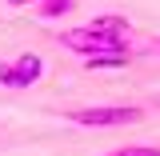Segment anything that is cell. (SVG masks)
<instances>
[{
	"instance_id": "cell-1",
	"label": "cell",
	"mask_w": 160,
	"mask_h": 156,
	"mask_svg": "<svg viewBox=\"0 0 160 156\" xmlns=\"http://www.w3.org/2000/svg\"><path fill=\"white\" fill-rule=\"evenodd\" d=\"M68 120L80 128H124V124L144 120V112L136 104H92V108H72Z\"/></svg>"
},
{
	"instance_id": "cell-2",
	"label": "cell",
	"mask_w": 160,
	"mask_h": 156,
	"mask_svg": "<svg viewBox=\"0 0 160 156\" xmlns=\"http://www.w3.org/2000/svg\"><path fill=\"white\" fill-rule=\"evenodd\" d=\"M60 44H64L68 52H76L80 60L100 56V52H128V40H124V36H104V32L88 28V24H80V28H68V32H60Z\"/></svg>"
},
{
	"instance_id": "cell-3",
	"label": "cell",
	"mask_w": 160,
	"mask_h": 156,
	"mask_svg": "<svg viewBox=\"0 0 160 156\" xmlns=\"http://www.w3.org/2000/svg\"><path fill=\"white\" fill-rule=\"evenodd\" d=\"M44 76V60L36 52H16L0 60V88H32Z\"/></svg>"
},
{
	"instance_id": "cell-4",
	"label": "cell",
	"mask_w": 160,
	"mask_h": 156,
	"mask_svg": "<svg viewBox=\"0 0 160 156\" xmlns=\"http://www.w3.org/2000/svg\"><path fill=\"white\" fill-rule=\"evenodd\" d=\"M88 28H96V32H104V36H124V40H128V20L116 16V12L92 16V20H88Z\"/></svg>"
},
{
	"instance_id": "cell-5",
	"label": "cell",
	"mask_w": 160,
	"mask_h": 156,
	"mask_svg": "<svg viewBox=\"0 0 160 156\" xmlns=\"http://www.w3.org/2000/svg\"><path fill=\"white\" fill-rule=\"evenodd\" d=\"M128 64V52H100V56H88L84 68L88 72H100V68H124Z\"/></svg>"
},
{
	"instance_id": "cell-6",
	"label": "cell",
	"mask_w": 160,
	"mask_h": 156,
	"mask_svg": "<svg viewBox=\"0 0 160 156\" xmlns=\"http://www.w3.org/2000/svg\"><path fill=\"white\" fill-rule=\"evenodd\" d=\"M72 4H76V0H40V4H36V16L40 20H60V16L72 12Z\"/></svg>"
},
{
	"instance_id": "cell-7",
	"label": "cell",
	"mask_w": 160,
	"mask_h": 156,
	"mask_svg": "<svg viewBox=\"0 0 160 156\" xmlns=\"http://www.w3.org/2000/svg\"><path fill=\"white\" fill-rule=\"evenodd\" d=\"M104 156H160V148L156 144H124V148H112Z\"/></svg>"
},
{
	"instance_id": "cell-8",
	"label": "cell",
	"mask_w": 160,
	"mask_h": 156,
	"mask_svg": "<svg viewBox=\"0 0 160 156\" xmlns=\"http://www.w3.org/2000/svg\"><path fill=\"white\" fill-rule=\"evenodd\" d=\"M8 4H12V8H28V4H32V8H36L40 0H8Z\"/></svg>"
},
{
	"instance_id": "cell-9",
	"label": "cell",
	"mask_w": 160,
	"mask_h": 156,
	"mask_svg": "<svg viewBox=\"0 0 160 156\" xmlns=\"http://www.w3.org/2000/svg\"><path fill=\"white\" fill-rule=\"evenodd\" d=\"M152 52H160V40H156V44H152Z\"/></svg>"
}]
</instances>
